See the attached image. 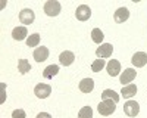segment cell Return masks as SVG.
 Returning a JSON list of instances; mask_svg holds the SVG:
<instances>
[{"label":"cell","instance_id":"30bf717a","mask_svg":"<svg viewBox=\"0 0 147 118\" xmlns=\"http://www.w3.org/2000/svg\"><path fill=\"white\" fill-rule=\"evenodd\" d=\"M119 73H121L119 61H116V59H110L109 64H107V74L110 77H116V75H119Z\"/></svg>","mask_w":147,"mask_h":118},{"label":"cell","instance_id":"277c9868","mask_svg":"<svg viewBox=\"0 0 147 118\" xmlns=\"http://www.w3.org/2000/svg\"><path fill=\"white\" fill-rule=\"evenodd\" d=\"M34 93H35V96H37V98H40V99H46V98L50 96V93H52V87L49 86V84H44V83H41V84H37V86H35Z\"/></svg>","mask_w":147,"mask_h":118},{"label":"cell","instance_id":"ac0fdd59","mask_svg":"<svg viewBox=\"0 0 147 118\" xmlns=\"http://www.w3.org/2000/svg\"><path fill=\"white\" fill-rule=\"evenodd\" d=\"M57 73H59V66H57V65H50V66H47V68L44 69L43 77H44V78H53Z\"/></svg>","mask_w":147,"mask_h":118},{"label":"cell","instance_id":"8fae6325","mask_svg":"<svg viewBox=\"0 0 147 118\" xmlns=\"http://www.w3.org/2000/svg\"><path fill=\"white\" fill-rule=\"evenodd\" d=\"M74 61H75V55H74L72 52H69V50H65L59 56V62L63 66H69L71 64H74Z\"/></svg>","mask_w":147,"mask_h":118},{"label":"cell","instance_id":"7a4b0ae2","mask_svg":"<svg viewBox=\"0 0 147 118\" xmlns=\"http://www.w3.org/2000/svg\"><path fill=\"white\" fill-rule=\"evenodd\" d=\"M60 9L62 7H60V3L57 0H49L44 5V12L49 16H57L60 14Z\"/></svg>","mask_w":147,"mask_h":118},{"label":"cell","instance_id":"6da1fadb","mask_svg":"<svg viewBox=\"0 0 147 118\" xmlns=\"http://www.w3.org/2000/svg\"><path fill=\"white\" fill-rule=\"evenodd\" d=\"M115 109H116V103H115L113 100H109V99L100 102L99 106H97V111H99V114H100V115H105V117L112 115V114L115 112Z\"/></svg>","mask_w":147,"mask_h":118},{"label":"cell","instance_id":"44dd1931","mask_svg":"<svg viewBox=\"0 0 147 118\" xmlns=\"http://www.w3.org/2000/svg\"><path fill=\"white\" fill-rule=\"evenodd\" d=\"M38 43H40V34L38 33L31 34L30 37L27 39V46L28 47H35V46H38Z\"/></svg>","mask_w":147,"mask_h":118},{"label":"cell","instance_id":"cb8c5ba5","mask_svg":"<svg viewBox=\"0 0 147 118\" xmlns=\"http://www.w3.org/2000/svg\"><path fill=\"white\" fill-rule=\"evenodd\" d=\"M12 118H27V114L24 109H16L12 112Z\"/></svg>","mask_w":147,"mask_h":118},{"label":"cell","instance_id":"e0dca14e","mask_svg":"<svg viewBox=\"0 0 147 118\" xmlns=\"http://www.w3.org/2000/svg\"><path fill=\"white\" fill-rule=\"evenodd\" d=\"M102 98H103V100L109 99V100H113L115 103L119 102V94H118L115 90H110V89H107V90H105V92L102 93Z\"/></svg>","mask_w":147,"mask_h":118},{"label":"cell","instance_id":"ba28073f","mask_svg":"<svg viewBox=\"0 0 147 118\" xmlns=\"http://www.w3.org/2000/svg\"><path fill=\"white\" fill-rule=\"evenodd\" d=\"M136 75H137V71L136 69L127 68L124 73L121 74V83H122V86H124V84H129V83L136 78Z\"/></svg>","mask_w":147,"mask_h":118},{"label":"cell","instance_id":"d4e9b609","mask_svg":"<svg viewBox=\"0 0 147 118\" xmlns=\"http://www.w3.org/2000/svg\"><path fill=\"white\" fill-rule=\"evenodd\" d=\"M37 118H52V115L47 114V112H40L38 115H37Z\"/></svg>","mask_w":147,"mask_h":118},{"label":"cell","instance_id":"9a60e30c","mask_svg":"<svg viewBox=\"0 0 147 118\" xmlns=\"http://www.w3.org/2000/svg\"><path fill=\"white\" fill-rule=\"evenodd\" d=\"M93 89H94V81L91 78H84L80 83V90L82 93H90V92H93Z\"/></svg>","mask_w":147,"mask_h":118},{"label":"cell","instance_id":"2e32d148","mask_svg":"<svg viewBox=\"0 0 147 118\" xmlns=\"http://www.w3.org/2000/svg\"><path fill=\"white\" fill-rule=\"evenodd\" d=\"M137 93V86L136 84H128V86H122L121 94L124 98H132Z\"/></svg>","mask_w":147,"mask_h":118},{"label":"cell","instance_id":"ffe728a7","mask_svg":"<svg viewBox=\"0 0 147 118\" xmlns=\"http://www.w3.org/2000/svg\"><path fill=\"white\" fill-rule=\"evenodd\" d=\"M91 39H93L94 43L100 44V43L103 41V39H105V35H103L102 30H100V28H94V30L91 31Z\"/></svg>","mask_w":147,"mask_h":118},{"label":"cell","instance_id":"7402d4cb","mask_svg":"<svg viewBox=\"0 0 147 118\" xmlns=\"http://www.w3.org/2000/svg\"><path fill=\"white\" fill-rule=\"evenodd\" d=\"M103 68H105V59H96V61L91 64L93 73H100Z\"/></svg>","mask_w":147,"mask_h":118},{"label":"cell","instance_id":"8992f818","mask_svg":"<svg viewBox=\"0 0 147 118\" xmlns=\"http://www.w3.org/2000/svg\"><path fill=\"white\" fill-rule=\"evenodd\" d=\"M112 52H113V46L109 43H105V44H100V47H97L96 55L99 56V59H103V58H110Z\"/></svg>","mask_w":147,"mask_h":118},{"label":"cell","instance_id":"7c38bea8","mask_svg":"<svg viewBox=\"0 0 147 118\" xmlns=\"http://www.w3.org/2000/svg\"><path fill=\"white\" fill-rule=\"evenodd\" d=\"M47 58H49V49L47 47L41 46V47H37L34 50V59L37 62H44Z\"/></svg>","mask_w":147,"mask_h":118},{"label":"cell","instance_id":"603a6c76","mask_svg":"<svg viewBox=\"0 0 147 118\" xmlns=\"http://www.w3.org/2000/svg\"><path fill=\"white\" fill-rule=\"evenodd\" d=\"M78 118H93V109L90 106H84L78 112Z\"/></svg>","mask_w":147,"mask_h":118},{"label":"cell","instance_id":"5bb4252c","mask_svg":"<svg viewBox=\"0 0 147 118\" xmlns=\"http://www.w3.org/2000/svg\"><path fill=\"white\" fill-rule=\"evenodd\" d=\"M27 35H28L27 27H16V28H13V31H12V37H13L15 40H18V41L24 40Z\"/></svg>","mask_w":147,"mask_h":118},{"label":"cell","instance_id":"3957f363","mask_svg":"<svg viewBox=\"0 0 147 118\" xmlns=\"http://www.w3.org/2000/svg\"><path fill=\"white\" fill-rule=\"evenodd\" d=\"M34 19H35L34 10H31V9H22L19 12V21L24 24V25H31V24L34 22Z\"/></svg>","mask_w":147,"mask_h":118},{"label":"cell","instance_id":"d6986e66","mask_svg":"<svg viewBox=\"0 0 147 118\" xmlns=\"http://www.w3.org/2000/svg\"><path fill=\"white\" fill-rule=\"evenodd\" d=\"M18 71L21 74H27L28 71H31V65L30 62L27 61V59H19V62H18Z\"/></svg>","mask_w":147,"mask_h":118},{"label":"cell","instance_id":"4fadbf2b","mask_svg":"<svg viewBox=\"0 0 147 118\" xmlns=\"http://www.w3.org/2000/svg\"><path fill=\"white\" fill-rule=\"evenodd\" d=\"M115 21L118 24H122V22H125L128 18H129V10L127 7H119L116 12H115V15H113Z\"/></svg>","mask_w":147,"mask_h":118},{"label":"cell","instance_id":"5b68a950","mask_svg":"<svg viewBox=\"0 0 147 118\" xmlns=\"http://www.w3.org/2000/svg\"><path fill=\"white\" fill-rule=\"evenodd\" d=\"M75 16H77L78 21H87V19H90V16H91V9H90L87 5H80V6L77 7Z\"/></svg>","mask_w":147,"mask_h":118},{"label":"cell","instance_id":"9c48e42d","mask_svg":"<svg viewBox=\"0 0 147 118\" xmlns=\"http://www.w3.org/2000/svg\"><path fill=\"white\" fill-rule=\"evenodd\" d=\"M131 62H132V65H136L137 68L144 66V65L147 64V53H146V52H137L136 55L132 56Z\"/></svg>","mask_w":147,"mask_h":118},{"label":"cell","instance_id":"52a82bcc","mask_svg":"<svg viewBox=\"0 0 147 118\" xmlns=\"http://www.w3.org/2000/svg\"><path fill=\"white\" fill-rule=\"evenodd\" d=\"M124 112H125L128 117H136V115L140 112V105H138L136 100H128V102L124 105Z\"/></svg>","mask_w":147,"mask_h":118}]
</instances>
